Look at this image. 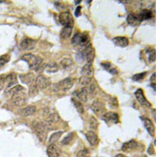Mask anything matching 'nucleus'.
I'll use <instances>...</instances> for the list:
<instances>
[{
	"label": "nucleus",
	"mask_w": 158,
	"mask_h": 157,
	"mask_svg": "<svg viewBox=\"0 0 158 157\" xmlns=\"http://www.w3.org/2000/svg\"><path fill=\"white\" fill-rule=\"evenodd\" d=\"M63 133V131H58L52 134L49 139V143L50 144H55L59 141Z\"/></svg>",
	"instance_id": "obj_28"
},
{
	"label": "nucleus",
	"mask_w": 158,
	"mask_h": 157,
	"mask_svg": "<svg viewBox=\"0 0 158 157\" xmlns=\"http://www.w3.org/2000/svg\"><path fill=\"white\" fill-rule=\"evenodd\" d=\"M74 80L71 78H67L64 80L59 81L54 86V89L56 91L63 90L67 91L69 90L73 86Z\"/></svg>",
	"instance_id": "obj_6"
},
{
	"label": "nucleus",
	"mask_w": 158,
	"mask_h": 157,
	"mask_svg": "<svg viewBox=\"0 0 158 157\" xmlns=\"http://www.w3.org/2000/svg\"><path fill=\"white\" fill-rule=\"evenodd\" d=\"M135 95L140 104L147 107H151V103L146 98V96L144 95L143 90L142 89H137L135 92Z\"/></svg>",
	"instance_id": "obj_11"
},
{
	"label": "nucleus",
	"mask_w": 158,
	"mask_h": 157,
	"mask_svg": "<svg viewBox=\"0 0 158 157\" xmlns=\"http://www.w3.org/2000/svg\"><path fill=\"white\" fill-rule=\"evenodd\" d=\"M109 105L112 109H117L118 108V102L117 98L111 97L109 100Z\"/></svg>",
	"instance_id": "obj_34"
},
{
	"label": "nucleus",
	"mask_w": 158,
	"mask_h": 157,
	"mask_svg": "<svg viewBox=\"0 0 158 157\" xmlns=\"http://www.w3.org/2000/svg\"><path fill=\"white\" fill-rule=\"evenodd\" d=\"M150 81L151 82V86L155 90V91H156V72H154L152 75Z\"/></svg>",
	"instance_id": "obj_41"
},
{
	"label": "nucleus",
	"mask_w": 158,
	"mask_h": 157,
	"mask_svg": "<svg viewBox=\"0 0 158 157\" xmlns=\"http://www.w3.org/2000/svg\"><path fill=\"white\" fill-rule=\"evenodd\" d=\"M95 51L91 43L84 47L81 51H79L76 55V58L77 61L81 63L86 61V63H93Z\"/></svg>",
	"instance_id": "obj_1"
},
{
	"label": "nucleus",
	"mask_w": 158,
	"mask_h": 157,
	"mask_svg": "<svg viewBox=\"0 0 158 157\" xmlns=\"http://www.w3.org/2000/svg\"><path fill=\"white\" fill-rule=\"evenodd\" d=\"M115 157H127L126 155H123V154H118V155H117Z\"/></svg>",
	"instance_id": "obj_45"
},
{
	"label": "nucleus",
	"mask_w": 158,
	"mask_h": 157,
	"mask_svg": "<svg viewBox=\"0 0 158 157\" xmlns=\"http://www.w3.org/2000/svg\"><path fill=\"white\" fill-rule=\"evenodd\" d=\"M90 37L86 33H79L74 35L71 43L74 46L84 48L90 44Z\"/></svg>",
	"instance_id": "obj_2"
},
{
	"label": "nucleus",
	"mask_w": 158,
	"mask_h": 157,
	"mask_svg": "<svg viewBox=\"0 0 158 157\" xmlns=\"http://www.w3.org/2000/svg\"><path fill=\"white\" fill-rule=\"evenodd\" d=\"M51 83V78L44 75H40L35 80L36 89H43L49 86Z\"/></svg>",
	"instance_id": "obj_7"
},
{
	"label": "nucleus",
	"mask_w": 158,
	"mask_h": 157,
	"mask_svg": "<svg viewBox=\"0 0 158 157\" xmlns=\"http://www.w3.org/2000/svg\"><path fill=\"white\" fill-rule=\"evenodd\" d=\"M89 155H90L89 150L86 148H84L83 149L80 150L77 152V157H89Z\"/></svg>",
	"instance_id": "obj_38"
},
{
	"label": "nucleus",
	"mask_w": 158,
	"mask_h": 157,
	"mask_svg": "<svg viewBox=\"0 0 158 157\" xmlns=\"http://www.w3.org/2000/svg\"><path fill=\"white\" fill-rule=\"evenodd\" d=\"M112 41L115 46L121 48L128 46L129 43V39L126 37H116L112 39Z\"/></svg>",
	"instance_id": "obj_16"
},
{
	"label": "nucleus",
	"mask_w": 158,
	"mask_h": 157,
	"mask_svg": "<svg viewBox=\"0 0 158 157\" xmlns=\"http://www.w3.org/2000/svg\"><path fill=\"white\" fill-rule=\"evenodd\" d=\"M91 78L90 77H86V76H82L79 78V83L83 86L89 85L91 83Z\"/></svg>",
	"instance_id": "obj_36"
},
{
	"label": "nucleus",
	"mask_w": 158,
	"mask_h": 157,
	"mask_svg": "<svg viewBox=\"0 0 158 157\" xmlns=\"http://www.w3.org/2000/svg\"><path fill=\"white\" fill-rule=\"evenodd\" d=\"M102 120L107 124H115L119 122V116L116 113L108 112L105 113L102 116Z\"/></svg>",
	"instance_id": "obj_8"
},
{
	"label": "nucleus",
	"mask_w": 158,
	"mask_h": 157,
	"mask_svg": "<svg viewBox=\"0 0 158 157\" xmlns=\"http://www.w3.org/2000/svg\"><path fill=\"white\" fill-rule=\"evenodd\" d=\"M36 110L35 107L30 105L22 109L21 112V114L22 116H33L36 112Z\"/></svg>",
	"instance_id": "obj_23"
},
{
	"label": "nucleus",
	"mask_w": 158,
	"mask_h": 157,
	"mask_svg": "<svg viewBox=\"0 0 158 157\" xmlns=\"http://www.w3.org/2000/svg\"><path fill=\"white\" fill-rule=\"evenodd\" d=\"M35 46V40L31 38H25L22 41L20 46L24 50H31L34 49Z\"/></svg>",
	"instance_id": "obj_14"
},
{
	"label": "nucleus",
	"mask_w": 158,
	"mask_h": 157,
	"mask_svg": "<svg viewBox=\"0 0 158 157\" xmlns=\"http://www.w3.org/2000/svg\"><path fill=\"white\" fill-rule=\"evenodd\" d=\"M148 154H149V155H152L153 154H155V149H154V148H153L152 145H151V144L150 145V146H149V148H148Z\"/></svg>",
	"instance_id": "obj_44"
},
{
	"label": "nucleus",
	"mask_w": 158,
	"mask_h": 157,
	"mask_svg": "<svg viewBox=\"0 0 158 157\" xmlns=\"http://www.w3.org/2000/svg\"><path fill=\"white\" fill-rule=\"evenodd\" d=\"M91 109L98 116H102L106 111L104 104L99 100H95L92 103Z\"/></svg>",
	"instance_id": "obj_9"
},
{
	"label": "nucleus",
	"mask_w": 158,
	"mask_h": 157,
	"mask_svg": "<svg viewBox=\"0 0 158 157\" xmlns=\"http://www.w3.org/2000/svg\"><path fill=\"white\" fill-rule=\"evenodd\" d=\"M85 137L92 146H95L99 143V137L93 131H89L85 134Z\"/></svg>",
	"instance_id": "obj_15"
},
{
	"label": "nucleus",
	"mask_w": 158,
	"mask_h": 157,
	"mask_svg": "<svg viewBox=\"0 0 158 157\" xmlns=\"http://www.w3.org/2000/svg\"><path fill=\"white\" fill-rule=\"evenodd\" d=\"M6 76L4 75H0V90H2L6 84Z\"/></svg>",
	"instance_id": "obj_42"
},
{
	"label": "nucleus",
	"mask_w": 158,
	"mask_h": 157,
	"mask_svg": "<svg viewBox=\"0 0 158 157\" xmlns=\"http://www.w3.org/2000/svg\"><path fill=\"white\" fill-rule=\"evenodd\" d=\"M22 59L27 63L30 69H36L42 63V59L39 56L31 54H27L22 56Z\"/></svg>",
	"instance_id": "obj_3"
},
{
	"label": "nucleus",
	"mask_w": 158,
	"mask_h": 157,
	"mask_svg": "<svg viewBox=\"0 0 158 157\" xmlns=\"http://www.w3.org/2000/svg\"><path fill=\"white\" fill-rule=\"evenodd\" d=\"M147 74V72H142L135 74L132 77V80H133V81H137V82L142 81V80L146 77Z\"/></svg>",
	"instance_id": "obj_35"
},
{
	"label": "nucleus",
	"mask_w": 158,
	"mask_h": 157,
	"mask_svg": "<svg viewBox=\"0 0 158 157\" xmlns=\"http://www.w3.org/2000/svg\"><path fill=\"white\" fill-rule=\"evenodd\" d=\"M45 69L47 72L50 73H54L58 72L59 69L58 65L56 63H52L45 65Z\"/></svg>",
	"instance_id": "obj_33"
},
{
	"label": "nucleus",
	"mask_w": 158,
	"mask_h": 157,
	"mask_svg": "<svg viewBox=\"0 0 158 157\" xmlns=\"http://www.w3.org/2000/svg\"><path fill=\"white\" fill-rule=\"evenodd\" d=\"M143 121L144 126L147 130L148 132L151 137L155 136L156 129L152 122L148 118H144L142 119Z\"/></svg>",
	"instance_id": "obj_18"
},
{
	"label": "nucleus",
	"mask_w": 158,
	"mask_h": 157,
	"mask_svg": "<svg viewBox=\"0 0 158 157\" xmlns=\"http://www.w3.org/2000/svg\"><path fill=\"white\" fill-rule=\"evenodd\" d=\"M20 78L23 83L29 85L32 83V81L34 80V74L32 73L23 74V75H20Z\"/></svg>",
	"instance_id": "obj_22"
},
{
	"label": "nucleus",
	"mask_w": 158,
	"mask_h": 157,
	"mask_svg": "<svg viewBox=\"0 0 158 157\" xmlns=\"http://www.w3.org/2000/svg\"><path fill=\"white\" fill-rule=\"evenodd\" d=\"M140 146V144L134 140H131L122 145L121 150L122 151L131 152L138 149Z\"/></svg>",
	"instance_id": "obj_10"
},
{
	"label": "nucleus",
	"mask_w": 158,
	"mask_h": 157,
	"mask_svg": "<svg viewBox=\"0 0 158 157\" xmlns=\"http://www.w3.org/2000/svg\"><path fill=\"white\" fill-rule=\"evenodd\" d=\"M73 28L64 27L60 33V37L63 39H67L70 38L72 33Z\"/></svg>",
	"instance_id": "obj_24"
},
{
	"label": "nucleus",
	"mask_w": 158,
	"mask_h": 157,
	"mask_svg": "<svg viewBox=\"0 0 158 157\" xmlns=\"http://www.w3.org/2000/svg\"><path fill=\"white\" fill-rule=\"evenodd\" d=\"M81 0H80V1H75V3H76V4H78L80 3H81Z\"/></svg>",
	"instance_id": "obj_46"
},
{
	"label": "nucleus",
	"mask_w": 158,
	"mask_h": 157,
	"mask_svg": "<svg viewBox=\"0 0 158 157\" xmlns=\"http://www.w3.org/2000/svg\"><path fill=\"white\" fill-rule=\"evenodd\" d=\"M81 9H82V7L81 6H77V8H76L75 12H74V15L77 18H78L79 16H81Z\"/></svg>",
	"instance_id": "obj_43"
},
{
	"label": "nucleus",
	"mask_w": 158,
	"mask_h": 157,
	"mask_svg": "<svg viewBox=\"0 0 158 157\" xmlns=\"http://www.w3.org/2000/svg\"><path fill=\"white\" fill-rule=\"evenodd\" d=\"M62 67H63V69H68L72 66L73 65V62L72 60L69 58H64L63 60H61L60 62Z\"/></svg>",
	"instance_id": "obj_32"
},
{
	"label": "nucleus",
	"mask_w": 158,
	"mask_h": 157,
	"mask_svg": "<svg viewBox=\"0 0 158 157\" xmlns=\"http://www.w3.org/2000/svg\"><path fill=\"white\" fill-rule=\"evenodd\" d=\"M74 94H75L77 96V97L80 100H81V101L86 102L88 101V92L86 87H83L79 91L74 92Z\"/></svg>",
	"instance_id": "obj_20"
},
{
	"label": "nucleus",
	"mask_w": 158,
	"mask_h": 157,
	"mask_svg": "<svg viewBox=\"0 0 158 157\" xmlns=\"http://www.w3.org/2000/svg\"><path fill=\"white\" fill-rule=\"evenodd\" d=\"M139 157H147V156L146 155H141Z\"/></svg>",
	"instance_id": "obj_47"
},
{
	"label": "nucleus",
	"mask_w": 158,
	"mask_h": 157,
	"mask_svg": "<svg viewBox=\"0 0 158 157\" xmlns=\"http://www.w3.org/2000/svg\"><path fill=\"white\" fill-rule=\"evenodd\" d=\"M33 128L38 137L42 141H44L47 138V133L46 130L48 129L46 123H41L38 121H34L32 123Z\"/></svg>",
	"instance_id": "obj_4"
},
{
	"label": "nucleus",
	"mask_w": 158,
	"mask_h": 157,
	"mask_svg": "<svg viewBox=\"0 0 158 157\" xmlns=\"http://www.w3.org/2000/svg\"><path fill=\"white\" fill-rule=\"evenodd\" d=\"M23 87L21 86L16 85L15 86L13 87V88L10 89L9 91V94L10 95L12 96L13 95H14L16 93L21 92V91L23 90Z\"/></svg>",
	"instance_id": "obj_39"
},
{
	"label": "nucleus",
	"mask_w": 158,
	"mask_h": 157,
	"mask_svg": "<svg viewBox=\"0 0 158 157\" xmlns=\"http://www.w3.org/2000/svg\"><path fill=\"white\" fill-rule=\"evenodd\" d=\"M90 126L91 129L93 130H97L99 125V123L97 120L94 116H92L90 120Z\"/></svg>",
	"instance_id": "obj_40"
},
{
	"label": "nucleus",
	"mask_w": 158,
	"mask_h": 157,
	"mask_svg": "<svg viewBox=\"0 0 158 157\" xmlns=\"http://www.w3.org/2000/svg\"><path fill=\"white\" fill-rule=\"evenodd\" d=\"M60 120V117L58 114L56 113H53L52 114L49 115L48 117V120L47 121V124L48 126H50V124L52 123H56Z\"/></svg>",
	"instance_id": "obj_30"
},
{
	"label": "nucleus",
	"mask_w": 158,
	"mask_h": 157,
	"mask_svg": "<svg viewBox=\"0 0 158 157\" xmlns=\"http://www.w3.org/2000/svg\"><path fill=\"white\" fill-rule=\"evenodd\" d=\"M93 63H86L81 69V74L82 76L90 77L94 72V68H93Z\"/></svg>",
	"instance_id": "obj_19"
},
{
	"label": "nucleus",
	"mask_w": 158,
	"mask_h": 157,
	"mask_svg": "<svg viewBox=\"0 0 158 157\" xmlns=\"http://www.w3.org/2000/svg\"><path fill=\"white\" fill-rule=\"evenodd\" d=\"M127 21L128 24L132 27H137L140 25L141 22L139 18L138 14L131 13L128 15L127 18Z\"/></svg>",
	"instance_id": "obj_17"
},
{
	"label": "nucleus",
	"mask_w": 158,
	"mask_h": 157,
	"mask_svg": "<svg viewBox=\"0 0 158 157\" xmlns=\"http://www.w3.org/2000/svg\"><path fill=\"white\" fill-rule=\"evenodd\" d=\"M21 92L16 93L12 95L13 103L17 107H21L25 104L27 101L25 95L21 93Z\"/></svg>",
	"instance_id": "obj_13"
},
{
	"label": "nucleus",
	"mask_w": 158,
	"mask_h": 157,
	"mask_svg": "<svg viewBox=\"0 0 158 157\" xmlns=\"http://www.w3.org/2000/svg\"><path fill=\"white\" fill-rule=\"evenodd\" d=\"M139 18L141 22L144 20H149L152 17L153 13L151 10L148 9H143L140 13L138 14Z\"/></svg>",
	"instance_id": "obj_21"
},
{
	"label": "nucleus",
	"mask_w": 158,
	"mask_h": 157,
	"mask_svg": "<svg viewBox=\"0 0 158 157\" xmlns=\"http://www.w3.org/2000/svg\"><path fill=\"white\" fill-rule=\"evenodd\" d=\"M101 65L106 71H107L110 74L116 75L118 73V71L117 69L112 67L111 63L109 62H104L101 63Z\"/></svg>",
	"instance_id": "obj_25"
},
{
	"label": "nucleus",
	"mask_w": 158,
	"mask_h": 157,
	"mask_svg": "<svg viewBox=\"0 0 158 157\" xmlns=\"http://www.w3.org/2000/svg\"><path fill=\"white\" fill-rule=\"evenodd\" d=\"M11 56L9 54H5L0 56V67L7 63L10 60Z\"/></svg>",
	"instance_id": "obj_37"
},
{
	"label": "nucleus",
	"mask_w": 158,
	"mask_h": 157,
	"mask_svg": "<svg viewBox=\"0 0 158 157\" xmlns=\"http://www.w3.org/2000/svg\"><path fill=\"white\" fill-rule=\"evenodd\" d=\"M61 152V149L56 144H50L47 148V153L49 157H59Z\"/></svg>",
	"instance_id": "obj_12"
},
{
	"label": "nucleus",
	"mask_w": 158,
	"mask_h": 157,
	"mask_svg": "<svg viewBox=\"0 0 158 157\" xmlns=\"http://www.w3.org/2000/svg\"><path fill=\"white\" fill-rule=\"evenodd\" d=\"M6 83H8L7 86V88L11 87L13 85L16 84L18 83L16 75L15 74L12 73L6 76Z\"/></svg>",
	"instance_id": "obj_26"
},
{
	"label": "nucleus",
	"mask_w": 158,
	"mask_h": 157,
	"mask_svg": "<svg viewBox=\"0 0 158 157\" xmlns=\"http://www.w3.org/2000/svg\"><path fill=\"white\" fill-rule=\"evenodd\" d=\"M74 137V133L73 132H70L61 141V145L63 146H67L69 145L70 143L72 142Z\"/></svg>",
	"instance_id": "obj_31"
},
{
	"label": "nucleus",
	"mask_w": 158,
	"mask_h": 157,
	"mask_svg": "<svg viewBox=\"0 0 158 157\" xmlns=\"http://www.w3.org/2000/svg\"><path fill=\"white\" fill-rule=\"evenodd\" d=\"M146 53L148 56V59L150 63H153L155 62L156 59V50L153 48H149L146 50Z\"/></svg>",
	"instance_id": "obj_29"
},
{
	"label": "nucleus",
	"mask_w": 158,
	"mask_h": 157,
	"mask_svg": "<svg viewBox=\"0 0 158 157\" xmlns=\"http://www.w3.org/2000/svg\"><path fill=\"white\" fill-rule=\"evenodd\" d=\"M71 101L74 107H76L77 112H79L80 114H82L84 112V107L83 106L82 104L81 103V102L79 101L78 99H77L75 98H71Z\"/></svg>",
	"instance_id": "obj_27"
},
{
	"label": "nucleus",
	"mask_w": 158,
	"mask_h": 157,
	"mask_svg": "<svg viewBox=\"0 0 158 157\" xmlns=\"http://www.w3.org/2000/svg\"><path fill=\"white\" fill-rule=\"evenodd\" d=\"M60 23L64 27H73L74 20L71 13L64 12L59 15Z\"/></svg>",
	"instance_id": "obj_5"
}]
</instances>
